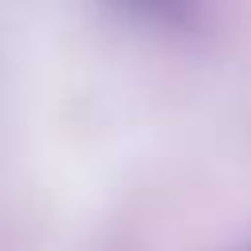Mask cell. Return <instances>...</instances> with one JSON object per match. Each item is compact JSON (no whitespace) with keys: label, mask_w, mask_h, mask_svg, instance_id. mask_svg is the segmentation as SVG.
<instances>
[]
</instances>
